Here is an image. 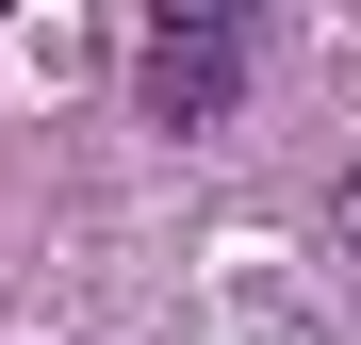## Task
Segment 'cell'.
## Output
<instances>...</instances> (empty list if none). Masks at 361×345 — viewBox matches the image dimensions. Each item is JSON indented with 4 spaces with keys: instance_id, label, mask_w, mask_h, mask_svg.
Returning a JSON list of instances; mask_svg holds the SVG:
<instances>
[{
    "instance_id": "obj_2",
    "label": "cell",
    "mask_w": 361,
    "mask_h": 345,
    "mask_svg": "<svg viewBox=\"0 0 361 345\" xmlns=\"http://www.w3.org/2000/svg\"><path fill=\"white\" fill-rule=\"evenodd\" d=\"M329 247L361 263V164H345V181H329Z\"/></svg>"
},
{
    "instance_id": "obj_1",
    "label": "cell",
    "mask_w": 361,
    "mask_h": 345,
    "mask_svg": "<svg viewBox=\"0 0 361 345\" xmlns=\"http://www.w3.org/2000/svg\"><path fill=\"white\" fill-rule=\"evenodd\" d=\"M132 99H148V132H230V99H247V17H164L132 49Z\"/></svg>"
}]
</instances>
